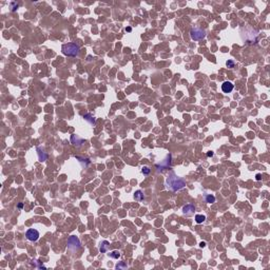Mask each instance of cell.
<instances>
[{
    "mask_svg": "<svg viewBox=\"0 0 270 270\" xmlns=\"http://www.w3.org/2000/svg\"><path fill=\"white\" fill-rule=\"evenodd\" d=\"M166 186H167V188H169L172 191H178L186 186V183L183 178L176 176L175 174L172 173L166 181Z\"/></svg>",
    "mask_w": 270,
    "mask_h": 270,
    "instance_id": "obj_1",
    "label": "cell"
},
{
    "mask_svg": "<svg viewBox=\"0 0 270 270\" xmlns=\"http://www.w3.org/2000/svg\"><path fill=\"white\" fill-rule=\"evenodd\" d=\"M61 51L62 53L66 55V56H71V57H75L79 54V51H80V47L77 44V43H74V42H69V43H66L62 46L61 48Z\"/></svg>",
    "mask_w": 270,
    "mask_h": 270,
    "instance_id": "obj_2",
    "label": "cell"
},
{
    "mask_svg": "<svg viewBox=\"0 0 270 270\" xmlns=\"http://www.w3.org/2000/svg\"><path fill=\"white\" fill-rule=\"evenodd\" d=\"M79 248H80L79 239L77 236H74V235L70 236L69 240H68V250H70V251H72V252H75Z\"/></svg>",
    "mask_w": 270,
    "mask_h": 270,
    "instance_id": "obj_3",
    "label": "cell"
},
{
    "mask_svg": "<svg viewBox=\"0 0 270 270\" xmlns=\"http://www.w3.org/2000/svg\"><path fill=\"white\" fill-rule=\"evenodd\" d=\"M190 37L192 40H202L206 37V32L201 28H193L190 31Z\"/></svg>",
    "mask_w": 270,
    "mask_h": 270,
    "instance_id": "obj_4",
    "label": "cell"
},
{
    "mask_svg": "<svg viewBox=\"0 0 270 270\" xmlns=\"http://www.w3.org/2000/svg\"><path fill=\"white\" fill-rule=\"evenodd\" d=\"M170 165H171V154H168L164 160H162L159 164H156V169L157 171H164L169 169Z\"/></svg>",
    "mask_w": 270,
    "mask_h": 270,
    "instance_id": "obj_5",
    "label": "cell"
},
{
    "mask_svg": "<svg viewBox=\"0 0 270 270\" xmlns=\"http://www.w3.org/2000/svg\"><path fill=\"white\" fill-rule=\"evenodd\" d=\"M25 237L30 241V242H36L39 239V232L36 229H29L25 232Z\"/></svg>",
    "mask_w": 270,
    "mask_h": 270,
    "instance_id": "obj_6",
    "label": "cell"
},
{
    "mask_svg": "<svg viewBox=\"0 0 270 270\" xmlns=\"http://www.w3.org/2000/svg\"><path fill=\"white\" fill-rule=\"evenodd\" d=\"M194 212H195V207L192 205V204H188V205H186V206L183 208V213H184L185 215H187V216L193 215Z\"/></svg>",
    "mask_w": 270,
    "mask_h": 270,
    "instance_id": "obj_7",
    "label": "cell"
},
{
    "mask_svg": "<svg viewBox=\"0 0 270 270\" xmlns=\"http://www.w3.org/2000/svg\"><path fill=\"white\" fill-rule=\"evenodd\" d=\"M222 90H223L224 93H230L231 91L233 90V85H232V82L225 81V82L222 85Z\"/></svg>",
    "mask_w": 270,
    "mask_h": 270,
    "instance_id": "obj_8",
    "label": "cell"
},
{
    "mask_svg": "<svg viewBox=\"0 0 270 270\" xmlns=\"http://www.w3.org/2000/svg\"><path fill=\"white\" fill-rule=\"evenodd\" d=\"M109 242H107V241H104V242H101L100 243V248H99V251L101 252V253H105V252H107L108 251V249H109Z\"/></svg>",
    "mask_w": 270,
    "mask_h": 270,
    "instance_id": "obj_9",
    "label": "cell"
},
{
    "mask_svg": "<svg viewBox=\"0 0 270 270\" xmlns=\"http://www.w3.org/2000/svg\"><path fill=\"white\" fill-rule=\"evenodd\" d=\"M134 198H135V201H137V202H142V201H144L145 196H144V194H143V192H142L140 190H138V191L135 192Z\"/></svg>",
    "mask_w": 270,
    "mask_h": 270,
    "instance_id": "obj_10",
    "label": "cell"
},
{
    "mask_svg": "<svg viewBox=\"0 0 270 270\" xmlns=\"http://www.w3.org/2000/svg\"><path fill=\"white\" fill-rule=\"evenodd\" d=\"M37 151H38V155H39V160H40V162H44V160L48 158V155H47V154H46L40 148H38Z\"/></svg>",
    "mask_w": 270,
    "mask_h": 270,
    "instance_id": "obj_11",
    "label": "cell"
},
{
    "mask_svg": "<svg viewBox=\"0 0 270 270\" xmlns=\"http://www.w3.org/2000/svg\"><path fill=\"white\" fill-rule=\"evenodd\" d=\"M205 201H206V203H208V204H213V203L215 202V196L212 195V194H207V195L205 196Z\"/></svg>",
    "mask_w": 270,
    "mask_h": 270,
    "instance_id": "obj_12",
    "label": "cell"
},
{
    "mask_svg": "<svg viewBox=\"0 0 270 270\" xmlns=\"http://www.w3.org/2000/svg\"><path fill=\"white\" fill-rule=\"evenodd\" d=\"M205 221H206V216L205 215H203V214H196L195 215V222L197 224H202Z\"/></svg>",
    "mask_w": 270,
    "mask_h": 270,
    "instance_id": "obj_13",
    "label": "cell"
},
{
    "mask_svg": "<svg viewBox=\"0 0 270 270\" xmlns=\"http://www.w3.org/2000/svg\"><path fill=\"white\" fill-rule=\"evenodd\" d=\"M83 118H85L87 121H89L91 125H94V124H95V119H94V117H92V115H91V114H87V115H85Z\"/></svg>",
    "mask_w": 270,
    "mask_h": 270,
    "instance_id": "obj_14",
    "label": "cell"
},
{
    "mask_svg": "<svg viewBox=\"0 0 270 270\" xmlns=\"http://www.w3.org/2000/svg\"><path fill=\"white\" fill-rule=\"evenodd\" d=\"M109 255H110L112 259H118V258L120 256V252L117 251V250H114V251H112V252L109 253Z\"/></svg>",
    "mask_w": 270,
    "mask_h": 270,
    "instance_id": "obj_15",
    "label": "cell"
},
{
    "mask_svg": "<svg viewBox=\"0 0 270 270\" xmlns=\"http://www.w3.org/2000/svg\"><path fill=\"white\" fill-rule=\"evenodd\" d=\"M142 172H143V174H144V175H148L149 173H150V169H149V167L144 166V167L142 168Z\"/></svg>",
    "mask_w": 270,
    "mask_h": 270,
    "instance_id": "obj_16",
    "label": "cell"
},
{
    "mask_svg": "<svg viewBox=\"0 0 270 270\" xmlns=\"http://www.w3.org/2000/svg\"><path fill=\"white\" fill-rule=\"evenodd\" d=\"M226 65H227L228 68L231 69V68H233V67H234V61H233V60H228V61L226 62Z\"/></svg>",
    "mask_w": 270,
    "mask_h": 270,
    "instance_id": "obj_17",
    "label": "cell"
},
{
    "mask_svg": "<svg viewBox=\"0 0 270 270\" xmlns=\"http://www.w3.org/2000/svg\"><path fill=\"white\" fill-rule=\"evenodd\" d=\"M121 268H127V265H126L124 262H121L120 264H117V265H116V269H121Z\"/></svg>",
    "mask_w": 270,
    "mask_h": 270,
    "instance_id": "obj_18",
    "label": "cell"
},
{
    "mask_svg": "<svg viewBox=\"0 0 270 270\" xmlns=\"http://www.w3.org/2000/svg\"><path fill=\"white\" fill-rule=\"evenodd\" d=\"M207 156L212 157V156H213V152H209V153H207Z\"/></svg>",
    "mask_w": 270,
    "mask_h": 270,
    "instance_id": "obj_19",
    "label": "cell"
},
{
    "mask_svg": "<svg viewBox=\"0 0 270 270\" xmlns=\"http://www.w3.org/2000/svg\"><path fill=\"white\" fill-rule=\"evenodd\" d=\"M200 246L203 248V247H205V246H206V243H205V242H202V243L200 244Z\"/></svg>",
    "mask_w": 270,
    "mask_h": 270,
    "instance_id": "obj_20",
    "label": "cell"
},
{
    "mask_svg": "<svg viewBox=\"0 0 270 270\" xmlns=\"http://www.w3.org/2000/svg\"><path fill=\"white\" fill-rule=\"evenodd\" d=\"M260 179H261V175L258 174V175H256V181H260Z\"/></svg>",
    "mask_w": 270,
    "mask_h": 270,
    "instance_id": "obj_21",
    "label": "cell"
},
{
    "mask_svg": "<svg viewBox=\"0 0 270 270\" xmlns=\"http://www.w3.org/2000/svg\"><path fill=\"white\" fill-rule=\"evenodd\" d=\"M126 31H128V32H130V31H131V28H128V29H126Z\"/></svg>",
    "mask_w": 270,
    "mask_h": 270,
    "instance_id": "obj_22",
    "label": "cell"
}]
</instances>
